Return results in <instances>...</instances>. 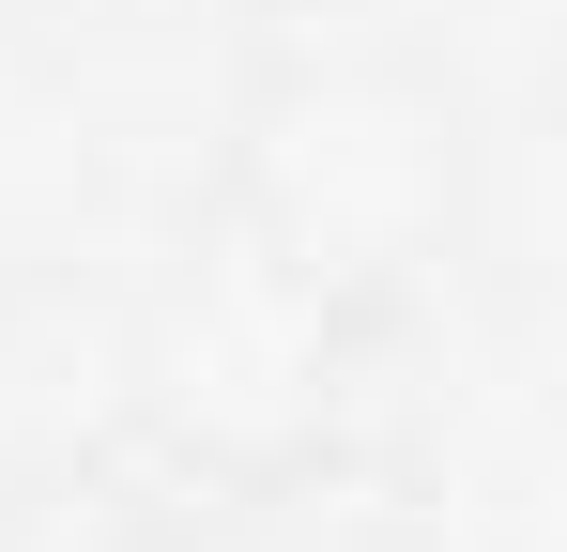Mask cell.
<instances>
[{
  "label": "cell",
  "mask_w": 567,
  "mask_h": 552,
  "mask_svg": "<svg viewBox=\"0 0 567 552\" xmlns=\"http://www.w3.org/2000/svg\"><path fill=\"white\" fill-rule=\"evenodd\" d=\"M0 552H169L123 491H31V507H0Z\"/></svg>",
  "instance_id": "cell-2"
},
{
  "label": "cell",
  "mask_w": 567,
  "mask_h": 552,
  "mask_svg": "<svg viewBox=\"0 0 567 552\" xmlns=\"http://www.w3.org/2000/svg\"><path fill=\"white\" fill-rule=\"evenodd\" d=\"M230 231L291 307H383L461 231V108L399 62H291L230 123Z\"/></svg>",
  "instance_id": "cell-1"
}]
</instances>
